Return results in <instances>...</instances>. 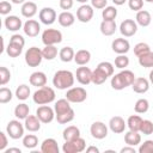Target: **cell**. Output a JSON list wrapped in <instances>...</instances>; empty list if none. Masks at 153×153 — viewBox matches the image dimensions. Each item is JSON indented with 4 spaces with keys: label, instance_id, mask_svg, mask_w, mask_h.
Listing matches in <instances>:
<instances>
[{
    "label": "cell",
    "instance_id": "obj_1",
    "mask_svg": "<svg viewBox=\"0 0 153 153\" xmlns=\"http://www.w3.org/2000/svg\"><path fill=\"white\" fill-rule=\"evenodd\" d=\"M135 74L134 72L129 71V69H122L120 73L115 74L111 76V87L114 90H117V91H121L128 86H131L134 80H135Z\"/></svg>",
    "mask_w": 153,
    "mask_h": 153
},
{
    "label": "cell",
    "instance_id": "obj_2",
    "mask_svg": "<svg viewBox=\"0 0 153 153\" xmlns=\"http://www.w3.org/2000/svg\"><path fill=\"white\" fill-rule=\"evenodd\" d=\"M75 74L67 69L57 71L53 76V85L57 90H68L74 85Z\"/></svg>",
    "mask_w": 153,
    "mask_h": 153
},
{
    "label": "cell",
    "instance_id": "obj_3",
    "mask_svg": "<svg viewBox=\"0 0 153 153\" xmlns=\"http://www.w3.org/2000/svg\"><path fill=\"white\" fill-rule=\"evenodd\" d=\"M55 96L56 94H55V91L53 87L42 86V87H38L33 92L32 100L37 105H47V104H50L55 100Z\"/></svg>",
    "mask_w": 153,
    "mask_h": 153
},
{
    "label": "cell",
    "instance_id": "obj_4",
    "mask_svg": "<svg viewBox=\"0 0 153 153\" xmlns=\"http://www.w3.org/2000/svg\"><path fill=\"white\" fill-rule=\"evenodd\" d=\"M25 62L29 67H38L43 60L42 49L37 47H31L25 51Z\"/></svg>",
    "mask_w": 153,
    "mask_h": 153
},
{
    "label": "cell",
    "instance_id": "obj_5",
    "mask_svg": "<svg viewBox=\"0 0 153 153\" xmlns=\"http://www.w3.org/2000/svg\"><path fill=\"white\" fill-rule=\"evenodd\" d=\"M86 149V141L81 136L71 140V141H65L62 146L63 153H80Z\"/></svg>",
    "mask_w": 153,
    "mask_h": 153
},
{
    "label": "cell",
    "instance_id": "obj_6",
    "mask_svg": "<svg viewBox=\"0 0 153 153\" xmlns=\"http://www.w3.org/2000/svg\"><path fill=\"white\" fill-rule=\"evenodd\" d=\"M42 42L44 45H55L62 42V32L57 29H45L42 32Z\"/></svg>",
    "mask_w": 153,
    "mask_h": 153
},
{
    "label": "cell",
    "instance_id": "obj_7",
    "mask_svg": "<svg viewBox=\"0 0 153 153\" xmlns=\"http://www.w3.org/2000/svg\"><path fill=\"white\" fill-rule=\"evenodd\" d=\"M24 129H25L24 124H22L20 120H18V118L11 120L6 126V133L13 140H18V139L23 137L24 136Z\"/></svg>",
    "mask_w": 153,
    "mask_h": 153
},
{
    "label": "cell",
    "instance_id": "obj_8",
    "mask_svg": "<svg viewBox=\"0 0 153 153\" xmlns=\"http://www.w3.org/2000/svg\"><path fill=\"white\" fill-rule=\"evenodd\" d=\"M66 98L71 103H82L87 98V92L84 87L80 86H72L71 88L67 90L66 92Z\"/></svg>",
    "mask_w": 153,
    "mask_h": 153
},
{
    "label": "cell",
    "instance_id": "obj_9",
    "mask_svg": "<svg viewBox=\"0 0 153 153\" xmlns=\"http://www.w3.org/2000/svg\"><path fill=\"white\" fill-rule=\"evenodd\" d=\"M36 116L42 123H50L55 118V110L49 105H39L36 110Z\"/></svg>",
    "mask_w": 153,
    "mask_h": 153
},
{
    "label": "cell",
    "instance_id": "obj_10",
    "mask_svg": "<svg viewBox=\"0 0 153 153\" xmlns=\"http://www.w3.org/2000/svg\"><path fill=\"white\" fill-rule=\"evenodd\" d=\"M90 133L92 135L93 139L97 140H103L108 136V127L105 123L100 122V121H96L91 124L90 127Z\"/></svg>",
    "mask_w": 153,
    "mask_h": 153
},
{
    "label": "cell",
    "instance_id": "obj_11",
    "mask_svg": "<svg viewBox=\"0 0 153 153\" xmlns=\"http://www.w3.org/2000/svg\"><path fill=\"white\" fill-rule=\"evenodd\" d=\"M120 32L124 37H131L137 32V23L134 19H124L120 24Z\"/></svg>",
    "mask_w": 153,
    "mask_h": 153
},
{
    "label": "cell",
    "instance_id": "obj_12",
    "mask_svg": "<svg viewBox=\"0 0 153 153\" xmlns=\"http://www.w3.org/2000/svg\"><path fill=\"white\" fill-rule=\"evenodd\" d=\"M38 18H39L42 24L51 25L57 19V14H56V11L54 8H51V7H43L39 11V13H38Z\"/></svg>",
    "mask_w": 153,
    "mask_h": 153
},
{
    "label": "cell",
    "instance_id": "obj_13",
    "mask_svg": "<svg viewBox=\"0 0 153 153\" xmlns=\"http://www.w3.org/2000/svg\"><path fill=\"white\" fill-rule=\"evenodd\" d=\"M75 79L81 85H88L92 82V71L86 66H80L76 68Z\"/></svg>",
    "mask_w": 153,
    "mask_h": 153
},
{
    "label": "cell",
    "instance_id": "obj_14",
    "mask_svg": "<svg viewBox=\"0 0 153 153\" xmlns=\"http://www.w3.org/2000/svg\"><path fill=\"white\" fill-rule=\"evenodd\" d=\"M93 18V7L87 4H82L76 10V19L81 23H88Z\"/></svg>",
    "mask_w": 153,
    "mask_h": 153
},
{
    "label": "cell",
    "instance_id": "obj_15",
    "mask_svg": "<svg viewBox=\"0 0 153 153\" xmlns=\"http://www.w3.org/2000/svg\"><path fill=\"white\" fill-rule=\"evenodd\" d=\"M111 48H112V51L116 53L117 55L120 54H127L130 49V43L127 38H115L111 43Z\"/></svg>",
    "mask_w": 153,
    "mask_h": 153
},
{
    "label": "cell",
    "instance_id": "obj_16",
    "mask_svg": "<svg viewBox=\"0 0 153 153\" xmlns=\"http://www.w3.org/2000/svg\"><path fill=\"white\" fill-rule=\"evenodd\" d=\"M23 31L29 37H36L41 31V25L35 19H27L23 25Z\"/></svg>",
    "mask_w": 153,
    "mask_h": 153
},
{
    "label": "cell",
    "instance_id": "obj_17",
    "mask_svg": "<svg viewBox=\"0 0 153 153\" xmlns=\"http://www.w3.org/2000/svg\"><path fill=\"white\" fill-rule=\"evenodd\" d=\"M4 25L8 31L16 32V31H19L20 29H23L24 24H23V22H22V19L19 17H17V16H7L4 19Z\"/></svg>",
    "mask_w": 153,
    "mask_h": 153
},
{
    "label": "cell",
    "instance_id": "obj_18",
    "mask_svg": "<svg viewBox=\"0 0 153 153\" xmlns=\"http://www.w3.org/2000/svg\"><path fill=\"white\" fill-rule=\"evenodd\" d=\"M127 127V122L121 117V116H114L109 121V128L112 133L115 134H121L124 131Z\"/></svg>",
    "mask_w": 153,
    "mask_h": 153
},
{
    "label": "cell",
    "instance_id": "obj_19",
    "mask_svg": "<svg viewBox=\"0 0 153 153\" xmlns=\"http://www.w3.org/2000/svg\"><path fill=\"white\" fill-rule=\"evenodd\" d=\"M149 80L146 79V78H142V76H139V78H135L133 85H131V88L135 93H139V94H143L146 93L148 90H149Z\"/></svg>",
    "mask_w": 153,
    "mask_h": 153
},
{
    "label": "cell",
    "instance_id": "obj_20",
    "mask_svg": "<svg viewBox=\"0 0 153 153\" xmlns=\"http://www.w3.org/2000/svg\"><path fill=\"white\" fill-rule=\"evenodd\" d=\"M41 121L39 118L36 116V115H29L25 120H24V127L26 130L31 131V133H35V131H38L41 129Z\"/></svg>",
    "mask_w": 153,
    "mask_h": 153
},
{
    "label": "cell",
    "instance_id": "obj_21",
    "mask_svg": "<svg viewBox=\"0 0 153 153\" xmlns=\"http://www.w3.org/2000/svg\"><path fill=\"white\" fill-rule=\"evenodd\" d=\"M29 81H30V85H32V86L42 87V86L47 85V75H45V73H43L41 71H37V72L31 73L30 78H29Z\"/></svg>",
    "mask_w": 153,
    "mask_h": 153
},
{
    "label": "cell",
    "instance_id": "obj_22",
    "mask_svg": "<svg viewBox=\"0 0 153 153\" xmlns=\"http://www.w3.org/2000/svg\"><path fill=\"white\" fill-rule=\"evenodd\" d=\"M60 148L57 146V141L53 137H48L43 140L41 145V152L43 153H59Z\"/></svg>",
    "mask_w": 153,
    "mask_h": 153
},
{
    "label": "cell",
    "instance_id": "obj_23",
    "mask_svg": "<svg viewBox=\"0 0 153 153\" xmlns=\"http://www.w3.org/2000/svg\"><path fill=\"white\" fill-rule=\"evenodd\" d=\"M57 22L63 27H69L75 22V16L69 11H63L57 16Z\"/></svg>",
    "mask_w": 153,
    "mask_h": 153
},
{
    "label": "cell",
    "instance_id": "obj_24",
    "mask_svg": "<svg viewBox=\"0 0 153 153\" xmlns=\"http://www.w3.org/2000/svg\"><path fill=\"white\" fill-rule=\"evenodd\" d=\"M135 22L137 23V25L142 26V27H146L151 24L152 22V16L148 11L146 10H140L136 12V16H135Z\"/></svg>",
    "mask_w": 153,
    "mask_h": 153
},
{
    "label": "cell",
    "instance_id": "obj_25",
    "mask_svg": "<svg viewBox=\"0 0 153 153\" xmlns=\"http://www.w3.org/2000/svg\"><path fill=\"white\" fill-rule=\"evenodd\" d=\"M22 16L25 18H32L37 13V5L33 1H25L20 8Z\"/></svg>",
    "mask_w": 153,
    "mask_h": 153
},
{
    "label": "cell",
    "instance_id": "obj_26",
    "mask_svg": "<svg viewBox=\"0 0 153 153\" xmlns=\"http://www.w3.org/2000/svg\"><path fill=\"white\" fill-rule=\"evenodd\" d=\"M99 29H100V32L104 36H112L116 32L117 25H116L115 20H102V23L99 25Z\"/></svg>",
    "mask_w": 153,
    "mask_h": 153
},
{
    "label": "cell",
    "instance_id": "obj_27",
    "mask_svg": "<svg viewBox=\"0 0 153 153\" xmlns=\"http://www.w3.org/2000/svg\"><path fill=\"white\" fill-rule=\"evenodd\" d=\"M91 60V53L86 49H80L74 55V61L79 66H86Z\"/></svg>",
    "mask_w": 153,
    "mask_h": 153
},
{
    "label": "cell",
    "instance_id": "obj_28",
    "mask_svg": "<svg viewBox=\"0 0 153 153\" xmlns=\"http://www.w3.org/2000/svg\"><path fill=\"white\" fill-rule=\"evenodd\" d=\"M124 142L129 146H137L141 143V135L139 134V131H134V130H128L124 134Z\"/></svg>",
    "mask_w": 153,
    "mask_h": 153
},
{
    "label": "cell",
    "instance_id": "obj_29",
    "mask_svg": "<svg viewBox=\"0 0 153 153\" xmlns=\"http://www.w3.org/2000/svg\"><path fill=\"white\" fill-rule=\"evenodd\" d=\"M80 136V129L76 126H68L62 131V137L65 141H71Z\"/></svg>",
    "mask_w": 153,
    "mask_h": 153
},
{
    "label": "cell",
    "instance_id": "obj_30",
    "mask_svg": "<svg viewBox=\"0 0 153 153\" xmlns=\"http://www.w3.org/2000/svg\"><path fill=\"white\" fill-rule=\"evenodd\" d=\"M69 109H72V106H71V102L67 98H61L57 102H55V105H54L55 116L56 115H61V114L68 111Z\"/></svg>",
    "mask_w": 153,
    "mask_h": 153
},
{
    "label": "cell",
    "instance_id": "obj_31",
    "mask_svg": "<svg viewBox=\"0 0 153 153\" xmlns=\"http://www.w3.org/2000/svg\"><path fill=\"white\" fill-rule=\"evenodd\" d=\"M30 115V108L25 103H20L14 108V116L18 120H25Z\"/></svg>",
    "mask_w": 153,
    "mask_h": 153
},
{
    "label": "cell",
    "instance_id": "obj_32",
    "mask_svg": "<svg viewBox=\"0 0 153 153\" xmlns=\"http://www.w3.org/2000/svg\"><path fill=\"white\" fill-rule=\"evenodd\" d=\"M74 55H75V51L73 50L72 47H63L59 51V56L62 62H71L72 60H74Z\"/></svg>",
    "mask_w": 153,
    "mask_h": 153
},
{
    "label": "cell",
    "instance_id": "obj_33",
    "mask_svg": "<svg viewBox=\"0 0 153 153\" xmlns=\"http://www.w3.org/2000/svg\"><path fill=\"white\" fill-rule=\"evenodd\" d=\"M142 123V118L139 115H131L128 117L127 120V127L129 128V130H134V131H140V127Z\"/></svg>",
    "mask_w": 153,
    "mask_h": 153
},
{
    "label": "cell",
    "instance_id": "obj_34",
    "mask_svg": "<svg viewBox=\"0 0 153 153\" xmlns=\"http://www.w3.org/2000/svg\"><path fill=\"white\" fill-rule=\"evenodd\" d=\"M108 78L109 76L102 69H99L98 67H96V69L92 71V82L94 85H102V84H104L108 80Z\"/></svg>",
    "mask_w": 153,
    "mask_h": 153
},
{
    "label": "cell",
    "instance_id": "obj_35",
    "mask_svg": "<svg viewBox=\"0 0 153 153\" xmlns=\"http://www.w3.org/2000/svg\"><path fill=\"white\" fill-rule=\"evenodd\" d=\"M31 94V91H30V87L25 84H22L19 85L17 88H16V93L14 96L19 99V100H26Z\"/></svg>",
    "mask_w": 153,
    "mask_h": 153
},
{
    "label": "cell",
    "instance_id": "obj_36",
    "mask_svg": "<svg viewBox=\"0 0 153 153\" xmlns=\"http://www.w3.org/2000/svg\"><path fill=\"white\" fill-rule=\"evenodd\" d=\"M38 145V137L35 134H26L23 136V146L27 149H33Z\"/></svg>",
    "mask_w": 153,
    "mask_h": 153
},
{
    "label": "cell",
    "instance_id": "obj_37",
    "mask_svg": "<svg viewBox=\"0 0 153 153\" xmlns=\"http://www.w3.org/2000/svg\"><path fill=\"white\" fill-rule=\"evenodd\" d=\"M74 116H75L74 110L73 109H69L68 111H66V112H63L61 115H56L55 118H56V121L60 124H67V123H69V122H72L74 120Z\"/></svg>",
    "mask_w": 153,
    "mask_h": 153
},
{
    "label": "cell",
    "instance_id": "obj_38",
    "mask_svg": "<svg viewBox=\"0 0 153 153\" xmlns=\"http://www.w3.org/2000/svg\"><path fill=\"white\" fill-rule=\"evenodd\" d=\"M139 59V65L145 68H153V51L149 50L148 53L143 54L142 56L137 57Z\"/></svg>",
    "mask_w": 153,
    "mask_h": 153
},
{
    "label": "cell",
    "instance_id": "obj_39",
    "mask_svg": "<svg viewBox=\"0 0 153 153\" xmlns=\"http://www.w3.org/2000/svg\"><path fill=\"white\" fill-rule=\"evenodd\" d=\"M42 54H43V59L51 61L57 56L59 51L55 45H44V48L42 49Z\"/></svg>",
    "mask_w": 153,
    "mask_h": 153
},
{
    "label": "cell",
    "instance_id": "obj_40",
    "mask_svg": "<svg viewBox=\"0 0 153 153\" xmlns=\"http://www.w3.org/2000/svg\"><path fill=\"white\" fill-rule=\"evenodd\" d=\"M149 109V102L146 98H140L136 100L134 105V110L136 114H146Z\"/></svg>",
    "mask_w": 153,
    "mask_h": 153
},
{
    "label": "cell",
    "instance_id": "obj_41",
    "mask_svg": "<svg viewBox=\"0 0 153 153\" xmlns=\"http://www.w3.org/2000/svg\"><path fill=\"white\" fill-rule=\"evenodd\" d=\"M103 20H115L117 17V8L115 6H106L102 11Z\"/></svg>",
    "mask_w": 153,
    "mask_h": 153
},
{
    "label": "cell",
    "instance_id": "obj_42",
    "mask_svg": "<svg viewBox=\"0 0 153 153\" xmlns=\"http://www.w3.org/2000/svg\"><path fill=\"white\" fill-rule=\"evenodd\" d=\"M23 48H24V47H22V45H19V44H16V43L10 42L8 45H7V48H6V53H7V55H8L10 57H18V56L22 54Z\"/></svg>",
    "mask_w": 153,
    "mask_h": 153
},
{
    "label": "cell",
    "instance_id": "obj_43",
    "mask_svg": "<svg viewBox=\"0 0 153 153\" xmlns=\"http://www.w3.org/2000/svg\"><path fill=\"white\" fill-rule=\"evenodd\" d=\"M129 65V57L126 54H120L115 57V67L120 69H126Z\"/></svg>",
    "mask_w": 153,
    "mask_h": 153
},
{
    "label": "cell",
    "instance_id": "obj_44",
    "mask_svg": "<svg viewBox=\"0 0 153 153\" xmlns=\"http://www.w3.org/2000/svg\"><path fill=\"white\" fill-rule=\"evenodd\" d=\"M97 67H98L99 69H102L108 76H112V75H114L115 67H114V65H112L111 62H109V61H102V62H99V63L97 65Z\"/></svg>",
    "mask_w": 153,
    "mask_h": 153
},
{
    "label": "cell",
    "instance_id": "obj_45",
    "mask_svg": "<svg viewBox=\"0 0 153 153\" xmlns=\"http://www.w3.org/2000/svg\"><path fill=\"white\" fill-rule=\"evenodd\" d=\"M149 50H151L149 45H148L147 43H145V42H140V43H137V44L134 45V54H135L137 57L142 56L143 54L148 53Z\"/></svg>",
    "mask_w": 153,
    "mask_h": 153
},
{
    "label": "cell",
    "instance_id": "obj_46",
    "mask_svg": "<svg viewBox=\"0 0 153 153\" xmlns=\"http://www.w3.org/2000/svg\"><path fill=\"white\" fill-rule=\"evenodd\" d=\"M12 98H13V93L10 88H7V87L0 88V103L1 104H6V103L11 102Z\"/></svg>",
    "mask_w": 153,
    "mask_h": 153
},
{
    "label": "cell",
    "instance_id": "obj_47",
    "mask_svg": "<svg viewBox=\"0 0 153 153\" xmlns=\"http://www.w3.org/2000/svg\"><path fill=\"white\" fill-rule=\"evenodd\" d=\"M140 133L143 135L153 134V122L149 120H142V123L140 127Z\"/></svg>",
    "mask_w": 153,
    "mask_h": 153
},
{
    "label": "cell",
    "instance_id": "obj_48",
    "mask_svg": "<svg viewBox=\"0 0 153 153\" xmlns=\"http://www.w3.org/2000/svg\"><path fill=\"white\" fill-rule=\"evenodd\" d=\"M10 80H11V72H10V69L7 67L1 66L0 67V85L5 86Z\"/></svg>",
    "mask_w": 153,
    "mask_h": 153
},
{
    "label": "cell",
    "instance_id": "obj_49",
    "mask_svg": "<svg viewBox=\"0 0 153 153\" xmlns=\"http://www.w3.org/2000/svg\"><path fill=\"white\" fill-rule=\"evenodd\" d=\"M139 153H153V140H146L139 146Z\"/></svg>",
    "mask_w": 153,
    "mask_h": 153
},
{
    "label": "cell",
    "instance_id": "obj_50",
    "mask_svg": "<svg viewBox=\"0 0 153 153\" xmlns=\"http://www.w3.org/2000/svg\"><path fill=\"white\" fill-rule=\"evenodd\" d=\"M128 6L131 11H140L143 7V0H128Z\"/></svg>",
    "mask_w": 153,
    "mask_h": 153
},
{
    "label": "cell",
    "instance_id": "obj_51",
    "mask_svg": "<svg viewBox=\"0 0 153 153\" xmlns=\"http://www.w3.org/2000/svg\"><path fill=\"white\" fill-rule=\"evenodd\" d=\"M11 11H12V4L8 2V1H6V0H2L0 2V14L7 16Z\"/></svg>",
    "mask_w": 153,
    "mask_h": 153
},
{
    "label": "cell",
    "instance_id": "obj_52",
    "mask_svg": "<svg viewBox=\"0 0 153 153\" xmlns=\"http://www.w3.org/2000/svg\"><path fill=\"white\" fill-rule=\"evenodd\" d=\"M10 42L16 43V44H19V45H22V47L25 45V39H24V37H23L22 35H19V33H13V35L10 37Z\"/></svg>",
    "mask_w": 153,
    "mask_h": 153
},
{
    "label": "cell",
    "instance_id": "obj_53",
    "mask_svg": "<svg viewBox=\"0 0 153 153\" xmlns=\"http://www.w3.org/2000/svg\"><path fill=\"white\" fill-rule=\"evenodd\" d=\"M91 6L96 10H103L108 6V0H90Z\"/></svg>",
    "mask_w": 153,
    "mask_h": 153
},
{
    "label": "cell",
    "instance_id": "obj_54",
    "mask_svg": "<svg viewBox=\"0 0 153 153\" xmlns=\"http://www.w3.org/2000/svg\"><path fill=\"white\" fill-rule=\"evenodd\" d=\"M7 133L0 131V151H5L7 145H8V139H7Z\"/></svg>",
    "mask_w": 153,
    "mask_h": 153
},
{
    "label": "cell",
    "instance_id": "obj_55",
    "mask_svg": "<svg viewBox=\"0 0 153 153\" xmlns=\"http://www.w3.org/2000/svg\"><path fill=\"white\" fill-rule=\"evenodd\" d=\"M59 5H60V8H61V10L68 11V10H71V8L73 7L74 0H60Z\"/></svg>",
    "mask_w": 153,
    "mask_h": 153
},
{
    "label": "cell",
    "instance_id": "obj_56",
    "mask_svg": "<svg viewBox=\"0 0 153 153\" xmlns=\"http://www.w3.org/2000/svg\"><path fill=\"white\" fill-rule=\"evenodd\" d=\"M121 153H135L136 151H135V148L133 147V146H129V145H127L126 147H123V148H121V151H120Z\"/></svg>",
    "mask_w": 153,
    "mask_h": 153
},
{
    "label": "cell",
    "instance_id": "obj_57",
    "mask_svg": "<svg viewBox=\"0 0 153 153\" xmlns=\"http://www.w3.org/2000/svg\"><path fill=\"white\" fill-rule=\"evenodd\" d=\"M86 152L87 153H99V148L96 146H90L86 148Z\"/></svg>",
    "mask_w": 153,
    "mask_h": 153
},
{
    "label": "cell",
    "instance_id": "obj_58",
    "mask_svg": "<svg viewBox=\"0 0 153 153\" xmlns=\"http://www.w3.org/2000/svg\"><path fill=\"white\" fill-rule=\"evenodd\" d=\"M5 153H11V152H17V153H22V151L19 148H8V149H5L4 151Z\"/></svg>",
    "mask_w": 153,
    "mask_h": 153
},
{
    "label": "cell",
    "instance_id": "obj_59",
    "mask_svg": "<svg viewBox=\"0 0 153 153\" xmlns=\"http://www.w3.org/2000/svg\"><path fill=\"white\" fill-rule=\"evenodd\" d=\"M128 0H112V2L116 5V6H121V5H123V4H126Z\"/></svg>",
    "mask_w": 153,
    "mask_h": 153
},
{
    "label": "cell",
    "instance_id": "obj_60",
    "mask_svg": "<svg viewBox=\"0 0 153 153\" xmlns=\"http://www.w3.org/2000/svg\"><path fill=\"white\" fill-rule=\"evenodd\" d=\"M11 1H12L13 4H17V5H19V4H22V5H23L26 0H11Z\"/></svg>",
    "mask_w": 153,
    "mask_h": 153
},
{
    "label": "cell",
    "instance_id": "obj_61",
    "mask_svg": "<svg viewBox=\"0 0 153 153\" xmlns=\"http://www.w3.org/2000/svg\"><path fill=\"white\" fill-rule=\"evenodd\" d=\"M148 80H149L151 84H153V69L149 72V78H148Z\"/></svg>",
    "mask_w": 153,
    "mask_h": 153
},
{
    "label": "cell",
    "instance_id": "obj_62",
    "mask_svg": "<svg viewBox=\"0 0 153 153\" xmlns=\"http://www.w3.org/2000/svg\"><path fill=\"white\" fill-rule=\"evenodd\" d=\"M76 2H80V4H87L88 0H75Z\"/></svg>",
    "mask_w": 153,
    "mask_h": 153
},
{
    "label": "cell",
    "instance_id": "obj_63",
    "mask_svg": "<svg viewBox=\"0 0 153 153\" xmlns=\"http://www.w3.org/2000/svg\"><path fill=\"white\" fill-rule=\"evenodd\" d=\"M147 2H149V4H153V0H146Z\"/></svg>",
    "mask_w": 153,
    "mask_h": 153
}]
</instances>
